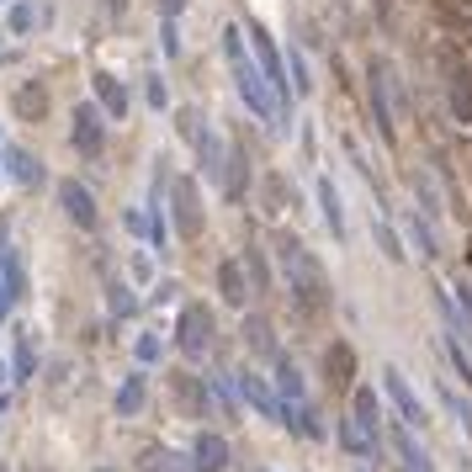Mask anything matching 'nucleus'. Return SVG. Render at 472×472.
I'll return each mask as SVG.
<instances>
[{"label":"nucleus","instance_id":"a211bd4d","mask_svg":"<svg viewBox=\"0 0 472 472\" xmlns=\"http://www.w3.org/2000/svg\"><path fill=\"white\" fill-rule=\"evenodd\" d=\"M16 117H22V123H43V117H48V91H43L37 80L16 91Z\"/></svg>","mask_w":472,"mask_h":472},{"label":"nucleus","instance_id":"473e14b6","mask_svg":"<svg viewBox=\"0 0 472 472\" xmlns=\"http://www.w3.org/2000/svg\"><path fill=\"white\" fill-rule=\"evenodd\" d=\"M159 356V340L155 335H144V340H138V361H155Z\"/></svg>","mask_w":472,"mask_h":472},{"label":"nucleus","instance_id":"9b49d317","mask_svg":"<svg viewBox=\"0 0 472 472\" xmlns=\"http://www.w3.org/2000/svg\"><path fill=\"white\" fill-rule=\"evenodd\" d=\"M393 457H398V472H436L430 451L414 441V425H393Z\"/></svg>","mask_w":472,"mask_h":472},{"label":"nucleus","instance_id":"4be33fe9","mask_svg":"<svg viewBox=\"0 0 472 472\" xmlns=\"http://www.w3.org/2000/svg\"><path fill=\"white\" fill-rule=\"evenodd\" d=\"M245 340H250V350H260V356H276V335H271V324L260 314L245 318Z\"/></svg>","mask_w":472,"mask_h":472},{"label":"nucleus","instance_id":"aec40b11","mask_svg":"<svg viewBox=\"0 0 472 472\" xmlns=\"http://www.w3.org/2000/svg\"><path fill=\"white\" fill-rule=\"evenodd\" d=\"M5 165H11V181H22V186H37V181H43V165H37L27 149H5Z\"/></svg>","mask_w":472,"mask_h":472},{"label":"nucleus","instance_id":"f704fd0d","mask_svg":"<svg viewBox=\"0 0 472 472\" xmlns=\"http://www.w3.org/2000/svg\"><path fill=\"white\" fill-rule=\"evenodd\" d=\"M11 303H16V292L0 282V324H5V314H11Z\"/></svg>","mask_w":472,"mask_h":472},{"label":"nucleus","instance_id":"5701e85b","mask_svg":"<svg viewBox=\"0 0 472 472\" xmlns=\"http://www.w3.org/2000/svg\"><path fill=\"white\" fill-rule=\"evenodd\" d=\"M144 398H149V382L127 377L123 387H117V414H138V409H144Z\"/></svg>","mask_w":472,"mask_h":472},{"label":"nucleus","instance_id":"f3484780","mask_svg":"<svg viewBox=\"0 0 472 472\" xmlns=\"http://www.w3.org/2000/svg\"><path fill=\"white\" fill-rule=\"evenodd\" d=\"M95 95H101V112H112L117 123L127 117V91L117 75H95Z\"/></svg>","mask_w":472,"mask_h":472},{"label":"nucleus","instance_id":"6ab92c4d","mask_svg":"<svg viewBox=\"0 0 472 472\" xmlns=\"http://www.w3.org/2000/svg\"><path fill=\"white\" fill-rule=\"evenodd\" d=\"M318 202H324V223H329V234L346 239V213H340V191H335V181H318Z\"/></svg>","mask_w":472,"mask_h":472},{"label":"nucleus","instance_id":"a878e982","mask_svg":"<svg viewBox=\"0 0 472 472\" xmlns=\"http://www.w3.org/2000/svg\"><path fill=\"white\" fill-rule=\"evenodd\" d=\"M138 472H181V467H176V451H165V446H149V451L138 457Z\"/></svg>","mask_w":472,"mask_h":472},{"label":"nucleus","instance_id":"0eeeda50","mask_svg":"<svg viewBox=\"0 0 472 472\" xmlns=\"http://www.w3.org/2000/svg\"><path fill=\"white\" fill-rule=\"evenodd\" d=\"M393 69H387V59H372V123H377V133L393 144L398 138V127H393Z\"/></svg>","mask_w":472,"mask_h":472},{"label":"nucleus","instance_id":"cd10ccee","mask_svg":"<svg viewBox=\"0 0 472 472\" xmlns=\"http://www.w3.org/2000/svg\"><path fill=\"white\" fill-rule=\"evenodd\" d=\"M245 271H250L255 297H266V292H271V276H266V260H260V250H245Z\"/></svg>","mask_w":472,"mask_h":472},{"label":"nucleus","instance_id":"f03ea898","mask_svg":"<svg viewBox=\"0 0 472 472\" xmlns=\"http://www.w3.org/2000/svg\"><path fill=\"white\" fill-rule=\"evenodd\" d=\"M276 255H282V271H286V292L303 303V314H318L329 303V282H324V266H318L303 239L282 234L276 239Z\"/></svg>","mask_w":472,"mask_h":472},{"label":"nucleus","instance_id":"412c9836","mask_svg":"<svg viewBox=\"0 0 472 472\" xmlns=\"http://www.w3.org/2000/svg\"><path fill=\"white\" fill-rule=\"evenodd\" d=\"M451 112H457V123H472V75L467 69L451 75Z\"/></svg>","mask_w":472,"mask_h":472},{"label":"nucleus","instance_id":"72a5a7b5","mask_svg":"<svg viewBox=\"0 0 472 472\" xmlns=\"http://www.w3.org/2000/svg\"><path fill=\"white\" fill-rule=\"evenodd\" d=\"M159 5V16H165V22H170V16H181V11H186V0H155Z\"/></svg>","mask_w":472,"mask_h":472},{"label":"nucleus","instance_id":"c756f323","mask_svg":"<svg viewBox=\"0 0 472 472\" xmlns=\"http://www.w3.org/2000/svg\"><path fill=\"white\" fill-rule=\"evenodd\" d=\"M446 404H451V414L462 419V430L472 436V404H467V398H457V393H446Z\"/></svg>","mask_w":472,"mask_h":472},{"label":"nucleus","instance_id":"e433bc0d","mask_svg":"<svg viewBox=\"0 0 472 472\" xmlns=\"http://www.w3.org/2000/svg\"><path fill=\"white\" fill-rule=\"evenodd\" d=\"M0 382H5V367H0Z\"/></svg>","mask_w":472,"mask_h":472},{"label":"nucleus","instance_id":"ddd939ff","mask_svg":"<svg viewBox=\"0 0 472 472\" xmlns=\"http://www.w3.org/2000/svg\"><path fill=\"white\" fill-rule=\"evenodd\" d=\"M218 292H223V303H234V308H245V297H255L245 260H223L218 266Z\"/></svg>","mask_w":472,"mask_h":472},{"label":"nucleus","instance_id":"7c9ffc66","mask_svg":"<svg viewBox=\"0 0 472 472\" xmlns=\"http://www.w3.org/2000/svg\"><path fill=\"white\" fill-rule=\"evenodd\" d=\"M32 367H37V356H32V346L22 340V350H16V377H32Z\"/></svg>","mask_w":472,"mask_h":472},{"label":"nucleus","instance_id":"39448f33","mask_svg":"<svg viewBox=\"0 0 472 472\" xmlns=\"http://www.w3.org/2000/svg\"><path fill=\"white\" fill-rule=\"evenodd\" d=\"M176 340H181V356H186V361H202L207 346H213V314H207L202 303L181 308V329H176Z\"/></svg>","mask_w":472,"mask_h":472},{"label":"nucleus","instance_id":"f257e3e1","mask_svg":"<svg viewBox=\"0 0 472 472\" xmlns=\"http://www.w3.org/2000/svg\"><path fill=\"white\" fill-rule=\"evenodd\" d=\"M223 48H228V69H234V85H239V95H245V106H250L260 123H282V106H276V91H271V80L260 75L250 64V54H245V32L228 27L223 32Z\"/></svg>","mask_w":472,"mask_h":472},{"label":"nucleus","instance_id":"423d86ee","mask_svg":"<svg viewBox=\"0 0 472 472\" xmlns=\"http://www.w3.org/2000/svg\"><path fill=\"white\" fill-rule=\"evenodd\" d=\"M170 207H176V234L181 239H202V191H196L191 176H181L170 186Z\"/></svg>","mask_w":472,"mask_h":472},{"label":"nucleus","instance_id":"7ed1b4c3","mask_svg":"<svg viewBox=\"0 0 472 472\" xmlns=\"http://www.w3.org/2000/svg\"><path fill=\"white\" fill-rule=\"evenodd\" d=\"M377 430H382V419H377V398H372V387H356V398H350V419H346V430H340V441H346L350 457H372V451H377Z\"/></svg>","mask_w":472,"mask_h":472},{"label":"nucleus","instance_id":"2eb2a0df","mask_svg":"<svg viewBox=\"0 0 472 472\" xmlns=\"http://www.w3.org/2000/svg\"><path fill=\"white\" fill-rule=\"evenodd\" d=\"M234 387H239V398H245L250 409H260L266 419H282V404H276V398L266 393V382L255 377V372H239V377H234Z\"/></svg>","mask_w":472,"mask_h":472},{"label":"nucleus","instance_id":"bb28decb","mask_svg":"<svg viewBox=\"0 0 472 472\" xmlns=\"http://www.w3.org/2000/svg\"><path fill=\"white\" fill-rule=\"evenodd\" d=\"M446 356H451V367H457V377H462V382H467V387H472V356H467V350H462V340H457V329L446 335Z\"/></svg>","mask_w":472,"mask_h":472},{"label":"nucleus","instance_id":"dca6fc26","mask_svg":"<svg viewBox=\"0 0 472 472\" xmlns=\"http://www.w3.org/2000/svg\"><path fill=\"white\" fill-rule=\"evenodd\" d=\"M324 372H329V387H350V377H356V350L346 340H335V346L324 350Z\"/></svg>","mask_w":472,"mask_h":472},{"label":"nucleus","instance_id":"f8f14e48","mask_svg":"<svg viewBox=\"0 0 472 472\" xmlns=\"http://www.w3.org/2000/svg\"><path fill=\"white\" fill-rule=\"evenodd\" d=\"M223 467H228V441L218 430H202L191 446V472H223Z\"/></svg>","mask_w":472,"mask_h":472},{"label":"nucleus","instance_id":"9d476101","mask_svg":"<svg viewBox=\"0 0 472 472\" xmlns=\"http://www.w3.org/2000/svg\"><path fill=\"white\" fill-rule=\"evenodd\" d=\"M250 43H255V54H260V69H266V80H271V91H276V101H286L282 54H276V43H271V32L260 27V22H250Z\"/></svg>","mask_w":472,"mask_h":472},{"label":"nucleus","instance_id":"2f4dec72","mask_svg":"<svg viewBox=\"0 0 472 472\" xmlns=\"http://www.w3.org/2000/svg\"><path fill=\"white\" fill-rule=\"evenodd\" d=\"M11 27H16V32L32 27V5H16V11H11Z\"/></svg>","mask_w":472,"mask_h":472},{"label":"nucleus","instance_id":"6e6552de","mask_svg":"<svg viewBox=\"0 0 472 472\" xmlns=\"http://www.w3.org/2000/svg\"><path fill=\"white\" fill-rule=\"evenodd\" d=\"M69 138H75V149L80 155H101V144H106V123H101V106H75V127H69Z\"/></svg>","mask_w":472,"mask_h":472},{"label":"nucleus","instance_id":"c9c22d12","mask_svg":"<svg viewBox=\"0 0 472 472\" xmlns=\"http://www.w3.org/2000/svg\"><path fill=\"white\" fill-rule=\"evenodd\" d=\"M457 297H462V308H467V318H472V282L457 286Z\"/></svg>","mask_w":472,"mask_h":472},{"label":"nucleus","instance_id":"20e7f679","mask_svg":"<svg viewBox=\"0 0 472 472\" xmlns=\"http://www.w3.org/2000/svg\"><path fill=\"white\" fill-rule=\"evenodd\" d=\"M181 133H186L191 144H196V159H202V176L207 181H218L223 170H228V149L218 144V133L207 127L202 112H181Z\"/></svg>","mask_w":472,"mask_h":472},{"label":"nucleus","instance_id":"1a4fd4ad","mask_svg":"<svg viewBox=\"0 0 472 472\" xmlns=\"http://www.w3.org/2000/svg\"><path fill=\"white\" fill-rule=\"evenodd\" d=\"M382 382H387V398H393V404H398V414H404V425L425 430V425H430V419H425V404L414 398V387L404 382V372H398V367H387V372H382Z\"/></svg>","mask_w":472,"mask_h":472},{"label":"nucleus","instance_id":"c85d7f7f","mask_svg":"<svg viewBox=\"0 0 472 472\" xmlns=\"http://www.w3.org/2000/svg\"><path fill=\"white\" fill-rule=\"evenodd\" d=\"M106 308H112V318H127L138 303H133V292H127L123 282H112V292H106Z\"/></svg>","mask_w":472,"mask_h":472},{"label":"nucleus","instance_id":"393cba45","mask_svg":"<svg viewBox=\"0 0 472 472\" xmlns=\"http://www.w3.org/2000/svg\"><path fill=\"white\" fill-rule=\"evenodd\" d=\"M276 387H282L286 404H297V398H303V377H297V367H292V361H276Z\"/></svg>","mask_w":472,"mask_h":472},{"label":"nucleus","instance_id":"4468645a","mask_svg":"<svg viewBox=\"0 0 472 472\" xmlns=\"http://www.w3.org/2000/svg\"><path fill=\"white\" fill-rule=\"evenodd\" d=\"M59 207L69 213V223L95 228V202H91V191L80 186V181H59Z\"/></svg>","mask_w":472,"mask_h":472},{"label":"nucleus","instance_id":"b1692460","mask_svg":"<svg viewBox=\"0 0 472 472\" xmlns=\"http://www.w3.org/2000/svg\"><path fill=\"white\" fill-rule=\"evenodd\" d=\"M245 186H250V159H245V149H234L228 155V196H245Z\"/></svg>","mask_w":472,"mask_h":472}]
</instances>
